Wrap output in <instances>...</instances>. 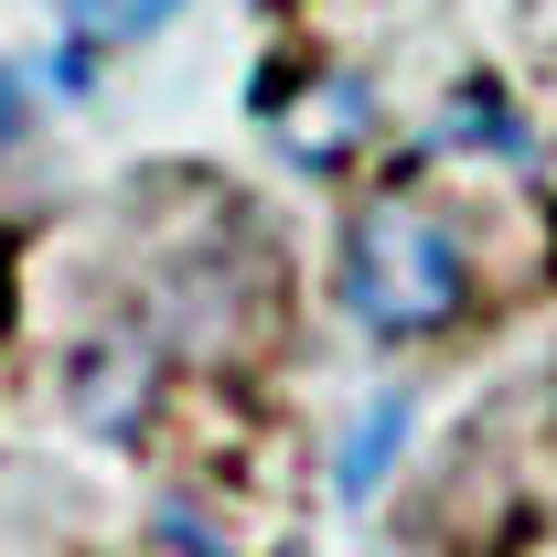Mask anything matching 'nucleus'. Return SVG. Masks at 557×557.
<instances>
[{"instance_id": "f257e3e1", "label": "nucleus", "mask_w": 557, "mask_h": 557, "mask_svg": "<svg viewBox=\"0 0 557 557\" xmlns=\"http://www.w3.org/2000/svg\"><path fill=\"white\" fill-rule=\"evenodd\" d=\"M461 300H472L461 236H450L429 205L375 194V205L344 214V311L375 333V344H429V333H450Z\"/></svg>"}, {"instance_id": "f03ea898", "label": "nucleus", "mask_w": 557, "mask_h": 557, "mask_svg": "<svg viewBox=\"0 0 557 557\" xmlns=\"http://www.w3.org/2000/svg\"><path fill=\"white\" fill-rule=\"evenodd\" d=\"M65 408L86 440H139L150 408H161V344L150 333H97L65 364Z\"/></svg>"}, {"instance_id": "7ed1b4c3", "label": "nucleus", "mask_w": 557, "mask_h": 557, "mask_svg": "<svg viewBox=\"0 0 557 557\" xmlns=\"http://www.w3.org/2000/svg\"><path fill=\"white\" fill-rule=\"evenodd\" d=\"M364 129H375V86H364V75H322V86L278 119V150H289L300 172H333Z\"/></svg>"}, {"instance_id": "20e7f679", "label": "nucleus", "mask_w": 557, "mask_h": 557, "mask_svg": "<svg viewBox=\"0 0 557 557\" xmlns=\"http://www.w3.org/2000/svg\"><path fill=\"white\" fill-rule=\"evenodd\" d=\"M397 440H408V386H386L375 408L354 418V440H344V461H333V493L344 504H364V493L397 472Z\"/></svg>"}, {"instance_id": "39448f33", "label": "nucleus", "mask_w": 557, "mask_h": 557, "mask_svg": "<svg viewBox=\"0 0 557 557\" xmlns=\"http://www.w3.org/2000/svg\"><path fill=\"white\" fill-rule=\"evenodd\" d=\"M440 139H450V150H525V119H515L493 86H472V97H450Z\"/></svg>"}, {"instance_id": "423d86ee", "label": "nucleus", "mask_w": 557, "mask_h": 557, "mask_svg": "<svg viewBox=\"0 0 557 557\" xmlns=\"http://www.w3.org/2000/svg\"><path fill=\"white\" fill-rule=\"evenodd\" d=\"M161 547H172V557H225V536L194 525V504H161Z\"/></svg>"}, {"instance_id": "0eeeda50", "label": "nucleus", "mask_w": 557, "mask_h": 557, "mask_svg": "<svg viewBox=\"0 0 557 557\" xmlns=\"http://www.w3.org/2000/svg\"><path fill=\"white\" fill-rule=\"evenodd\" d=\"M22 129V75H0V139Z\"/></svg>"}, {"instance_id": "6e6552de", "label": "nucleus", "mask_w": 557, "mask_h": 557, "mask_svg": "<svg viewBox=\"0 0 557 557\" xmlns=\"http://www.w3.org/2000/svg\"><path fill=\"white\" fill-rule=\"evenodd\" d=\"M161 11H183V0H129V22H119V33H150Z\"/></svg>"}]
</instances>
